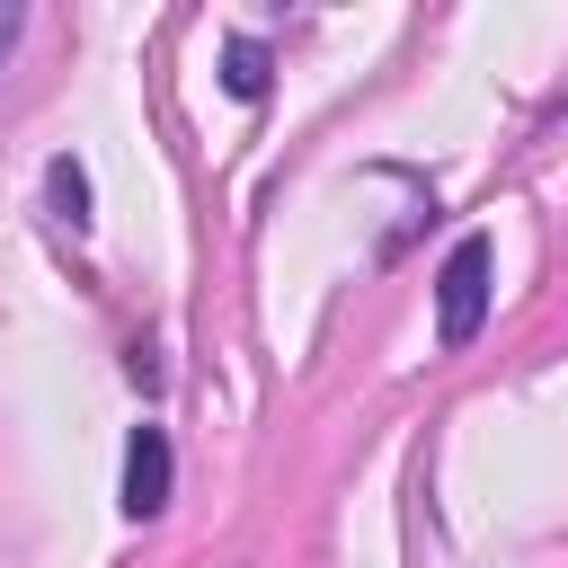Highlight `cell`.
Masks as SVG:
<instances>
[{
  "instance_id": "cell-1",
  "label": "cell",
  "mask_w": 568,
  "mask_h": 568,
  "mask_svg": "<svg viewBox=\"0 0 568 568\" xmlns=\"http://www.w3.org/2000/svg\"><path fill=\"white\" fill-rule=\"evenodd\" d=\"M497 275V248H488V231H462L453 240V257L435 266V337L444 346H470L479 337V320H488V284Z\"/></svg>"
},
{
  "instance_id": "cell-2",
  "label": "cell",
  "mask_w": 568,
  "mask_h": 568,
  "mask_svg": "<svg viewBox=\"0 0 568 568\" xmlns=\"http://www.w3.org/2000/svg\"><path fill=\"white\" fill-rule=\"evenodd\" d=\"M169 479H178V453H169V426H133V444H124V515L133 524H151L160 506H169Z\"/></svg>"
},
{
  "instance_id": "cell-3",
  "label": "cell",
  "mask_w": 568,
  "mask_h": 568,
  "mask_svg": "<svg viewBox=\"0 0 568 568\" xmlns=\"http://www.w3.org/2000/svg\"><path fill=\"white\" fill-rule=\"evenodd\" d=\"M44 204H53V222H71V231H89L98 213H89V169L62 151V160H44Z\"/></svg>"
},
{
  "instance_id": "cell-4",
  "label": "cell",
  "mask_w": 568,
  "mask_h": 568,
  "mask_svg": "<svg viewBox=\"0 0 568 568\" xmlns=\"http://www.w3.org/2000/svg\"><path fill=\"white\" fill-rule=\"evenodd\" d=\"M222 89H231V98H266V44H257V36H240V44L222 53Z\"/></svg>"
},
{
  "instance_id": "cell-5",
  "label": "cell",
  "mask_w": 568,
  "mask_h": 568,
  "mask_svg": "<svg viewBox=\"0 0 568 568\" xmlns=\"http://www.w3.org/2000/svg\"><path fill=\"white\" fill-rule=\"evenodd\" d=\"M18 27H27V9H18V0H0V62H9V44H18Z\"/></svg>"
}]
</instances>
